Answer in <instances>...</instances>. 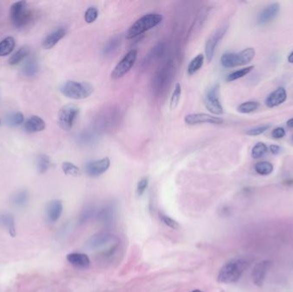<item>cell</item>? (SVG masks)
<instances>
[{"mask_svg":"<svg viewBox=\"0 0 293 292\" xmlns=\"http://www.w3.org/2000/svg\"><path fill=\"white\" fill-rule=\"evenodd\" d=\"M249 265V261L243 257H235L223 265L218 274V281L223 283H236L239 280Z\"/></svg>","mask_w":293,"mask_h":292,"instance_id":"cell-1","label":"cell"},{"mask_svg":"<svg viewBox=\"0 0 293 292\" xmlns=\"http://www.w3.org/2000/svg\"><path fill=\"white\" fill-rule=\"evenodd\" d=\"M163 17L157 13H151L143 16L138 19L135 24L130 27L126 33V38L128 40L136 38L141 36L143 33L154 29L162 22Z\"/></svg>","mask_w":293,"mask_h":292,"instance_id":"cell-2","label":"cell"},{"mask_svg":"<svg viewBox=\"0 0 293 292\" xmlns=\"http://www.w3.org/2000/svg\"><path fill=\"white\" fill-rule=\"evenodd\" d=\"M60 91L65 97L72 100H84L92 95L94 87L88 83L67 81L63 84Z\"/></svg>","mask_w":293,"mask_h":292,"instance_id":"cell-3","label":"cell"},{"mask_svg":"<svg viewBox=\"0 0 293 292\" xmlns=\"http://www.w3.org/2000/svg\"><path fill=\"white\" fill-rule=\"evenodd\" d=\"M255 51L254 48H246L240 53H224L220 59V62L225 68H234L251 62L252 59L255 58Z\"/></svg>","mask_w":293,"mask_h":292,"instance_id":"cell-4","label":"cell"},{"mask_svg":"<svg viewBox=\"0 0 293 292\" xmlns=\"http://www.w3.org/2000/svg\"><path fill=\"white\" fill-rule=\"evenodd\" d=\"M10 17L13 26L17 29H23L31 21L32 13L28 8L26 1H18L11 7Z\"/></svg>","mask_w":293,"mask_h":292,"instance_id":"cell-5","label":"cell"},{"mask_svg":"<svg viewBox=\"0 0 293 292\" xmlns=\"http://www.w3.org/2000/svg\"><path fill=\"white\" fill-rule=\"evenodd\" d=\"M79 114V108L75 105H66L63 106L59 112L58 123L60 127L65 131L71 130L74 125Z\"/></svg>","mask_w":293,"mask_h":292,"instance_id":"cell-6","label":"cell"},{"mask_svg":"<svg viewBox=\"0 0 293 292\" xmlns=\"http://www.w3.org/2000/svg\"><path fill=\"white\" fill-rule=\"evenodd\" d=\"M137 59V51L130 50L125 54V57L119 61V64L116 65L111 77L114 80H118L125 77L128 72L132 69Z\"/></svg>","mask_w":293,"mask_h":292,"instance_id":"cell-7","label":"cell"},{"mask_svg":"<svg viewBox=\"0 0 293 292\" xmlns=\"http://www.w3.org/2000/svg\"><path fill=\"white\" fill-rule=\"evenodd\" d=\"M205 107L214 115H222L224 110L219 101V85L212 87L204 98Z\"/></svg>","mask_w":293,"mask_h":292,"instance_id":"cell-8","label":"cell"},{"mask_svg":"<svg viewBox=\"0 0 293 292\" xmlns=\"http://www.w3.org/2000/svg\"><path fill=\"white\" fill-rule=\"evenodd\" d=\"M228 30V24H224L217 30L216 32L211 36L210 38L207 40L206 46H205V54H206V59L207 62L209 63L212 61L214 53L216 50L217 46L219 44V42L222 40L223 37L225 36V33Z\"/></svg>","mask_w":293,"mask_h":292,"instance_id":"cell-9","label":"cell"},{"mask_svg":"<svg viewBox=\"0 0 293 292\" xmlns=\"http://www.w3.org/2000/svg\"><path fill=\"white\" fill-rule=\"evenodd\" d=\"M184 122L188 125H199V124H221L223 119L219 117L209 115L207 113H192L185 116Z\"/></svg>","mask_w":293,"mask_h":292,"instance_id":"cell-10","label":"cell"},{"mask_svg":"<svg viewBox=\"0 0 293 292\" xmlns=\"http://www.w3.org/2000/svg\"><path fill=\"white\" fill-rule=\"evenodd\" d=\"M110 165H111V161L109 158L107 157V158L88 163L85 167V171L89 177H100L109 169Z\"/></svg>","mask_w":293,"mask_h":292,"instance_id":"cell-11","label":"cell"},{"mask_svg":"<svg viewBox=\"0 0 293 292\" xmlns=\"http://www.w3.org/2000/svg\"><path fill=\"white\" fill-rule=\"evenodd\" d=\"M272 265V261L263 260L256 264L252 272V278L255 285L261 286L266 279V273Z\"/></svg>","mask_w":293,"mask_h":292,"instance_id":"cell-12","label":"cell"},{"mask_svg":"<svg viewBox=\"0 0 293 292\" xmlns=\"http://www.w3.org/2000/svg\"><path fill=\"white\" fill-rule=\"evenodd\" d=\"M280 6L278 3L271 4L262 10L258 16V24H266L272 22L278 16Z\"/></svg>","mask_w":293,"mask_h":292,"instance_id":"cell-13","label":"cell"},{"mask_svg":"<svg viewBox=\"0 0 293 292\" xmlns=\"http://www.w3.org/2000/svg\"><path fill=\"white\" fill-rule=\"evenodd\" d=\"M65 35H66V30L63 28L54 30L44 39V41L42 42V47L47 50L52 49L65 37Z\"/></svg>","mask_w":293,"mask_h":292,"instance_id":"cell-14","label":"cell"},{"mask_svg":"<svg viewBox=\"0 0 293 292\" xmlns=\"http://www.w3.org/2000/svg\"><path fill=\"white\" fill-rule=\"evenodd\" d=\"M66 259L71 265L77 268L86 269L90 265L89 257L83 253H71L67 254Z\"/></svg>","mask_w":293,"mask_h":292,"instance_id":"cell-15","label":"cell"},{"mask_svg":"<svg viewBox=\"0 0 293 292\" xmlns=\"http://www.w3.org/2000/svg\"><path fill=\"white\" fill-rule=\"evenodd\" d=\"M286 98H287V94L284 88H282V87L278 88L267 97L266 105L269 108H273L284 103V101H286Z\"/></svg>","mask_w":293,"mask_h":292,"instance_id":"cell-16","label":"cell"},{"mask_svg":"<svg viewBox=\"0 0 293 292\" xmlns=\"http://www.w3.org/2000/svg\"><path fill=\"white\" fill-rule=\"evenodd\" d=\"M46 123L38 116L30 117L24 124V130L28 133L41 132L45 130Z\"/></svg>","mask_w":293,"mask_h":292,"instance_id":"cell-17","label":"cell"},{"mask_svg":"<svg viewBox=\"0 0 293 292\" xmlns=\"http://www.w3.org/2000/svg\"><path fill=\"white\" fill-rule=\"evenodd\" d=\"M47 212H48V219L52 223L58 221L63 212L62 201L59 200L51 201L50 203L48 204Z\"/></svg>","mask_w":293,"mask_h":292,"instance_id":"cell-18","label":"cell"},{"mask_svg":"<svg viewBox=\"0 0 293 292\" xmlns=\"http://www.w3.org/2000/svg\"><path fill=\"white\" fill-rule=\"evenodd\" d=\"M112 238L113 236L108 232H100L89 239L88 245L90 248H100L101 246L108 243Z\"/></svg>","mask_w":293,"mask_h":292,"instance_id":"cell-19","label":"cell"},{"mask_svg":"<svg viewBox=\"0 0 293 292\" xmlns=\"http://www.w3.org/2000/svg\"><path fill=\"white\" fill-rule=\"evenodd\" d=\"M0 225L6 228L12 237L16 236L15 219L11 213H8V212L0 213Z\"/></svg>","mask_w":293,"mask_h":292,"instance_id":"cell-20","label":"cell"},{"mask_svg":"<svg viewBox=\"0 0 293 292\" xmlns=\"http://www.w3.org/2000/svg\"><path fill=\"white\" fill-rule=\"evenodd\" d=\"M38 63L35 58H28L23 67V74L26 77H34L38 73Z\"/></svg>","mask_w":293,"mask_h":292,"instance_id":"cell-21","label":"cell"},{"mask_svg":"<svg viewBox=\"0 0 293 292\" xmlns=\"http://www.w3.org/2000/svg\"><path fill=\"white\" fill-rule=\"evenodd\" d=\"M16 42L13 37H6L0 42V57L9 55L15 49Z\"/></svg>","mask_w":293,"mask_h":292,"instance_id":"cell-22","label":"cell"},{"mask_svg":"<svg viewBox=\"0 0 293 292\" xmlns=\"http://www.w3.org/2000/svg\"><path fill=\"white\" fill-rule=\"evenodd\" d=\"M30 55V48L28 47H23V48L18 49L11 58H10L9 65H17L20 64L24 59H28Z\"/></svg>","mask_w":293,"mask_h":292,"instance_id":"cell-23","label":"cell"},{"mask_svg":"<svg viewBox=\"0 0 293 292\" xmlns=\"http://www.w3.org/2000/svg\"><path fill=\"white\" fill-rule=\"evenodd\" d=\"M203 63H204V55L200 53L190 61V65L188 66V70H187L188 74L190 76L195 74L197 71L201 70Z\"/></svg>","mask_w":293,"mask_h":292,"instance_id":"cell-24","label":"cell"},{"mask_svg":"<svg viewBox=\"0 0 293 292\" xmlns=\"http://www.w3.org/2000/svg\"><path fill=\"white\" fill-rule=\"evenodd\" d=\"M255 171L257 174L266 176L271 174L273 171V165L268 161H260L255 164Z\"/></svg>","mask_w":293,"mask_h":292,"instance_id":"cell-25","label":"cell"},{"mask_svg":"<svg viewBox=\"0 0 293 292\" xmlns=\"http://www.w3.org/2000/svg\"><path fill=\"white\" fill-rule=\"evenodd\" d=\"M28 201H29V193L27 190H20L18 193H16L12 198V202L17 207H24L27 204Z\"/></svg>","mask_w":293,"mask_h":292,"instance_id":"cell-26","label":"cell"},{"mask_svg":"<svg viewBox=\"0 0 293 292\" xmlns=\"http://www.w3.org/2000/svg\"><path fill=\"white\" fill-rule=\"evenodd\" d=\"M258 107H259V103L256 101H246L238 106L237 112L243 114H248V113L255 112Z\"/></svg>","mask_w":293,"mask_h":292,"instance_id":"cell-27","label":"cell"},{"mask_svg":"<svg viewBox=\"0 0 293 292\" xmlns=\"http://www.w3.org/2000/svg\"><path fill=\"white\" fill-rule=\"evenodd\" d=\"M254 69V66H249V67H246V68L241 69L238 71H234L231 74H229L226 77V81L227 82H233L236 80L240 79L242 77H245L247 75L249 74V72Z\"/></svg>","mask_w":293,"mask_h":292,"instance_id":"cell-28","label":"cell"},{"mask_svg":"<svg viewBox=\"0 0 293 292\" xmlns=\"http://www.w3.org/2000/svg\"><path fill=\"white\" fill-rule=\"evenodd\" d=\"M181 94H182V87H181L179 83H177L175 86L171 100H170V108H171V110L176 109V107L178 106L181 99Z\"/></svg>","mask_w":293,"mask_h":292,"instance_id":"cell-29","label":"cell"},{"mask_svg":"<svg viewBox=\"0 0 293 292\" xmlns=\"http://www.w3.org/2000/svg\"><path fill=\"white\" fill-rule=\"evenodd\" d=\"M62 170L65 175L71 176V177H78L81 174L80 169L73 163L64 162L62 164Z\"/></svg>","mask_w":293,"mask_h":292,"instance_id":"cell-30","label":"cell"},{"mask_svg":"<svg viewBox=\"0 0 293 292\" xmlns=\"http://www.w3.org/2000/svg\"><path fill=\"white\" fill-rule=\"evenodd\" d=\"M51 160L49 157L41 154L37 159V167H38L39 172L40 173H45L50 168Z\"/></svg>","mask_w":293,"mask_h":292,"instance_id":"cell-31","label":"cell"},{"mask_svg":"<svg viewBox=\"0 0 293 292\" xmlns=\"http://www.w3.org/2000/svg\"><path fill=\"white\" fill-rule=\"evenodd\" d=\"M267 153V147L263 142H258L252 148L251 155L254 159H260Z\"/></svg>","mask_w":293,"mask_h":292,"instance_id":"cell-32","label":"cell"},{"mask_svg":"<svg viewBox=\"0 0 293 292\" xmlns=\"http://www.w3.org/2000/svg\"><path fill=\"white\" fill-rule=\"evenodd\" d=\"M24 123V115L22 112H15L8 117V124L12 127L19 126Z\"/></svg>","mask_w":293,"mask_h":292,"instance_id":"cell-33","label":"cell"},{"mask_svg":"<svg viewBox=\"0 0 293 292\" xmlns=\"http://www.w3.org/2000/svg\"><path fill=\"white\" fill-rule=\"evenodd\" d=\"M159 217H160V219L163 224H166V226L172 228L173 230H177L179 228V224H178V222L174 220L171 217H169L168 215H166V213L160 212H159Z\"/></svg>","mask_w":293,"mask_h":292,"instance_id":"cell-34","label":"cell"},{"mask_svg":"<svg viewBox=\"0 0 293 292\" xmlns=\"http://www.w3.org/2000/svg\"><path fill=\"white\" fill-rule=\"evenodd\" d=\"M120 42H121L120 39L118 38V37L112 39L106 45L105 48H104V54L109 55V54H112V53H114L118 49V48H119V45H120Z\"/></svg>","mask_w":293,"mask_h":292,"instance_id":"cell-35","label":"cell"},{"mask_svg":"<svg viewBox=\"0 0 293 292\" xmlns=\"http://www.w3.org/2000/svg\"><path fill=\"white\" fill-rule=\"evenodd\" d=\"M99 16V11L96 7H89L87 10L84 16V19L87 24H93Z\"/></svg>","mask_w":293,"mask_h":292,"instance_id":"cell-36","label":"cell"},{"mask_svg":"<svg viewBox=\"0 0 293 292\" xmlns=\"http://www.w3.org/2000/svg\"><path fill=\"white\" fill-rule=\"evenodd\" d=\"M271 127L270 124H265V125H261V126H258V127L253 128L250 130L246 131V135L248 136H260L264 132H266V130H268Z\"/></svg>","mask_w":293,"mask_h":292,"instance_id":"cell-37","label":"cell"},{"mask_svg":"<svg viewBox=\"0 0 293 292\" xmlns=\"http://www.w3.org/2000/svg\"><path fill=\"white\" fill-rule=\"evenodd\" d=\"M113 217V208L111 207H106L101 210L99 218L103 222H108L112 220Z\"/></svg>","mask_w":293,"mask_h":292,"instance_id":"cell-38","label":"cell"},{"mask_svg":"<svg viewBox=\"0 0 293 292\" xmlns=\"http://www.w3.org/2000/svg\"><path fill=\"white\" fill-rule=\"evenodd\" d=\"M148 177H143L141 180L137 183V188H136V193L137 195L141 196V195L144 194V192L146 191V189L148 188Z\"/></svg>","mask_w":293,"mask_h":292,"instance_id":"cell-39","label":"cell"},{"mask_svg":"<svg viewBox=\"0 0 293 292\" xmlns=\"http://www.w3.org/2000/svg\"><path fill=\"white\" fill-rule=\"evenodd\" d=\"M272 136L273 138L281 139L285 136V130L284 128L278 127L272 130Z\"/></svg>","mask_w":293,"mask_h":292,"instance_id":"cell-40","label":"cell"},{"mask_svg":"<svg viewBox=\"0 0 293 292\" xmlns=\"http://www.w3.org/2000/svg\"><path fill=\"white\" fill-rule=\"evenodd\" d=\"M93 212L90 209H86L82 213L79 218V221L83 224L84 222H86L91 216H92Z\"/></svg>","mask_w":293,"mask_h":292,"instance_id":"cell-41","label":"cell"},{"mask_svg":"<svg viewBox=\"0 0 293 292\" xmlns=\"http://www.w3.org/2000/svg\"><path fill=\"white\" fill-rule=\"evenodd\" d=\"M270 152L272 153L273 155H277L281 152V148L278 146V145H271L270 146Z\"/></svg>","mask_w":293,"mask_h":292,"instance_id":"cell-42","label":"cell"},{"mask_svg":"<svg viewBox=\"0 0 293 292\" xmlns=\"http://www.w3.org/2000/svg\"><path fill=\"white\" fill-rule=\"evenodd\" d=\"M286 125H287L288 128H290V129H293V118H290L288 120L287 123H286Z\"/></svg>","mask_w":293,"mask_h":292,"instance_id":"cell-43","label":"cell"},{"mask_svg":"<svg viewBox=\"0 0 293 292\" xmlns=\"http://www.w3.org/2000/svg\"><path fill=\"white\" fill-rule=\"evenodd\" d=\"M288 61H289V63H290V64H293V51L290 53V55L288 56Z\"/></svg>","mask_w":293,"mask_h":292,"instance_id":"cell-44","label":"cell"},{"mask_svg":"<svg viewBox=\"0 0 293 292\" xmlns=\"http://www.w3.org/2000/svg\"><path fill=\"white\" fill-rule=\"evenodd\" d=\"M190 292H203V291H201V290H200V289H194V290H192V291H190Z\"/></svg>","mask_w":293,"mask_h":292,"instance_id":"cell-45","label":"cell"},{"mask_svg":"<svg viewBox=\"0 0 293 292\" xmlns=\"http://www.w3.org/2000/svg\"><path fill=\"white\" fill-rule=\"evenodd\" d=\"M0 124H1V121H0Z\"/></svg>","mask_w":293,"mask_h":292,"instance_id":"cell-46","label":"cell"},{"mask_svg":"<svg viewBox=\"0 0 293 292\" xmlns=\"http://www.w3.org/2000/svg\"><path fill=\"white\" fill-rule=\"evenodd\" d=\"M292 140H293V139H292Z\"/></svg>","mask_w":293,"mask_h":292,"instance_id":"cell-47","label":"cell"}]
</instances>
